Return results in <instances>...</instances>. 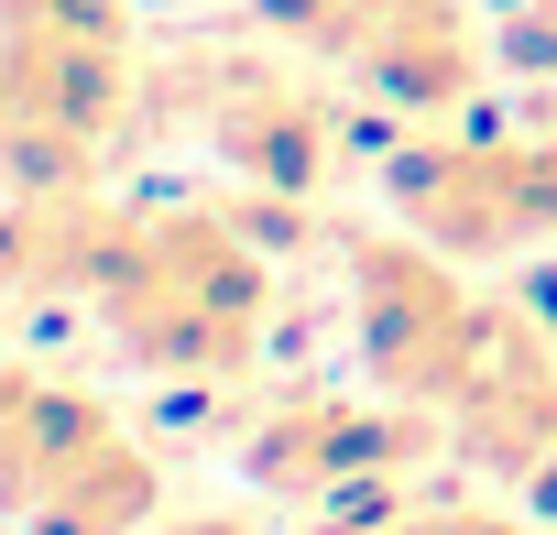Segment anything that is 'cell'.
I'll return each instance as SVG.
<instances>
[{
    "label": "cell",
    "mask_w": 557,
    "mask_h": 535,
    "mask_svg": "<svg viewBox=\"0 0 557 535\" xmlns=\"http://www.w3.org/2000/svg\"><path fill=\"white\" fill-rule=\"evenodd\" d=\"M394 197H405V229L437 251H513L557 229L546 142H416L394 153Z\"/></svg>",
    "instance_id": "3"
},
{
    "label": "cell",
    "mask_w": 557,
    "mask_h": 535,
    "mask_svg": "<svg viewBox=\"0 0 557 535\" xmlns=\"http://www.w3.org/2000/svg\"><path fill=\"white\" fill-rule=\"evenodd\" d=\"M513 66L557 77V0H524V12H513Z\"/></svg>",
    "instance_id": "8"
},
{
    "label": "cell",
    "mask_w": 557,
    "mask_h": 535,
    "mask_svg": "<svg viewBox=\"0 0 557 535\" xmlns=\"http://www.w3.org/2000/svg\"><path fill=\"white\" fill-rule=\"evenodd\" d=\"M143 513H153V470L132 437H110L34 502V535H143Z\"/></svg>",
    "instance_id": "7"
},
{
    "label": "cell",
    "mask_w": 557,
    "mask_h": 535,
    "mask_svg": "<svg viewBox=\"0 0 557 535\" xmlns=\"http://www.w3.org/2000/svg\"><path fill=\"white\" fill-rule=\"evenodd\" d=\"M524 481H535V513H546V524H557V448H546V459H535V470H524Z\"/></svg>",
    "instance_id": "9"
},
{
    "label": "cell",
    "mask_w": 557,
    "mask_h": 535,
    "mask_svg": "<svg viewBox=\"0 0 557 535\" xmlns=\"http://www.w3.org/2000/svg\"><path fill=\"white\" fill-rule=\"evenodd\" d=\"M110 307V339L164 372V383H208L251 350L262 328V262L230 219H143L121 285L99 296Z\"/></svg>",
    "instance_id": "1"
},
{
    "label": "cell",
    "mask_w": 557,
    "mask_h": 535,
    "mask_svg": "<svg viewBox=\"0 0 557 535\" xmlns=\"http://www.w3.org/2000/svg\"><path fill=\"white\" fill-rule=\"evenodd\" d=\"M383 535H448V513H405V524H383Z\"/></svg>",
    "instance_id": "11"
},
{
    "label": "cell",
    "mask_w": 557,
    "mask_h": 535,
    "mask_svg": "<svg viewBox=\"0 0 557 535\" xmlns=\"http://www.w3.org/2000/svg\"><path fill=\"white\" fill-rule=\"evenodd\" d=\"M416 405H339V394H296L273 426H251V481L262 492H372V470L416 459Z\"/></svg>",
    "instance_id": "5"
},
{
    "label": "cell",
    "mask_w": 557,
    "mask_h": 535,
    "mask_svg": "<svg viewBox=\"0 0 557 535\" xmlns=\"http://www.w3.org/2000/svg\"><path fill=\"white\" fill-rule=\"evenodd\" d=\"M164 535H251L240 513H197V524H164Z\"/></svg>",
    "instance_id": "10"
},
{
    "label": "cell",
    "mask_w": 557,
    "mask_h": 535,
    "mask_svg": "<svg viewBox=\"0 0 557 535\" xmlns=\"http://www.w3.org/2000/svg\"><path fill=\"white\" fill-rule=\"evenodd\" d=\"M350 285H361V350H372L383 394L448 405L470 383L481 328H492V307L448 274V251L437 240H394V229H350Z\"/></svg>",
    "instance_id": "2"
},
{
    "label": "cell",
    "mask_w": 557,
    "mask_h": 535,
    "mask_svg": "<svg viewBox=\"0 0 557 535\" xmlns=\"http://www.w3.org/2000/svg\"><path fill=\"white\" fill-rule=\"evenodd\" d=\"M208 142L262 186V197H307L329 175V121L296 77H273V66H240L219 77V110H208Z\"/></svg>",
    "instance_id": "6"
},
{
    "label": "cell",
    "mask_w": 557,
    "mask_h": 535,
    "mask_svg": "<svg viewBox=\"0 0 557 535\" xmlns=\"http://www.w3.org/2000/svg\"><path fill=\"white\" fill-rule=\"evenodd\" d=\"M448 415H459L470 459H492V470H535V459L557 448V339H546V318L492 307V328H481L470 383L448 394Z\"/></svg>",
    "instance_id": "4"
}]
</instances>
